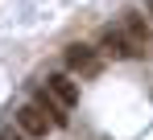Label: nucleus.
<instances>
[{"label":"nucleus","mask_w":153,"mask_h":140,"mask_svg":"<svg viewBox=\"0 0 153 140\" xmlns=\"http://www.w3.org/2000/svg\"><path fill=\"white\" fill-rule=\"evenodd\" d=\"M46 91H50L62 107H75L79 103V83L71 78V70H66V74H50V78H46Z\"/></svg>","instance_id":"obj_5"},{"label":"nucleus","mask_w":153,"mask_h":140,"mask_svg":"<svg viewBox=\"0 0 153 140\" xmlns=\"http://www.w3.org/2000/svg\"><path fill=\"white\" fill-rule=\"evenodd\" d=\"M100 46H103V54H112V58H137V46L128 41V33L120 29V25H116V29H112V25L103 29V33H100Z\"/></svg>","instance_id":"obj_4"},{"label":"nucleus","mask_w":153,"mask_h":140,"mask_svg":"<svg viewBox=\"0 0 153 140\" xmlns=\"http://www.w3.org/2000/svg\"><path fill=\"white\" fill-rule=\"evenodd\" d=\"M33 103H37V107H42V111L54 119V128H66V124H71V116H66L71 107H62V103H58V99H54L46 87H42V91H33Z\"/></svg>","instance_id":"obj_6"},{"label":"nucleus","mask_w":153,"mask_h":140,"mask_svg":"<svg viewBox=\"0 0 153 140\" xmlns=\"http://www.w3.org/2000/svg\"><path fill=\"white\" fill-rule=\"evenodd\" d=\"M0 140H33V136H25L21 128H8V132H0Z\"/></svg>","instance_id":"obj_7"},{"label":"nucleus","mask_w":153,"mask_h":140,"mask_svg":"<svg viewBox=\"0 0 153 140\" xmlns=\"http://www.w3.org/2000/svg\"><path fill=\"white\" fill-rule=\"evenodd\" d=\"M145 8H149V17H153V0H149V4H145Z\"/></svg>","instance_id":"obj_8"},{"label":"nucleus","mask_w":153,"mask_h":140,"mask_svg":"<svg viewBox=\"0 0 153 140\" xmlns=\"http://www.w3.org/2000/svg\"><path fill=\"white\" fill-rule=\"evenodd\" d=\"M62 62H66V70H71V74H79V78H95V74H100V54H95L91 46H83V41L66 46Z\"/></svg>","instance_id":"obj_1"},{"label":"nucleus","mask_w":153,"mask_h":140,"mask_svg":"<svg viewBox=\"0 0 153 140\" xmlns=\"http://www.w3.org/2000/svg\"><path fill=\"white\" fill-rule=\"evenodd\" d=\"M17 128L25 132V136H33V140H46L50 136V128H54V119L37 107V103H25L21 111H17Z\"/></svg>","instance_id":"obj_2"},{"label":"nucleus","mask_w":153,"mask_h":140,"mask_svg":"<svg viewBox=\"0 0 153 140\" xmlns=\"http://www.w3.org/2000/svg\"><path fill=\"white\" fill-rule=\"evenodd\" d=\"M120 29L128 33V41L137 46V54H149V49H153V29H149V21H145L141 13H124Z\"/></svg>","instance_id":"obj_3"}]
</instances>
